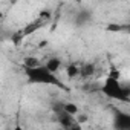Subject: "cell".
<instances>
[{
	"label": "cell",
	"mask_w": 130,
	"mask_h": 130,
	"mask_svg": "<svg viewBox=\"0 0 130 130\" xmlns=\"http://www.w3.org/2000/svg\"><path fill=\"white\" fill-rule=\"evenodd\" d=\"M9 130H25V128H23L22 125H19V124H17V125H14V127H11Z\"/></svg>",
	"instance_id": "9c48e42d"
},
{
	"label": "cell",
	"mask_w": 130,
	"mask_h": 130,
	"mask_svg": "<svg viewBox=\"0 0 130 130\" xmlns=\"http://www.w3.org/2000/svg\"><path fill=\"white\" fill-rule=\"evenodd\" d=\"M66 130H83V128H81V124H78V122L75 121V122H74L71 127H68Z\"/></svg>",
	"instance_id": "ba28073f"
},
{
	"label": "cell",
	"mask_w": 130,
	"mask_h": 130,
	"mask_svg": "<svg viewBox=\"0 0 130 130\" xmlns=\"http://www.w3.org/2000/svg\"><path fill=\"white\" fill-rule=\"evenodd\" d=\"M101 92L107 98L116 100V101H127L128 93H130L128 87L122 86L121 80H115V78H110V77H107L104 80V83L101 86Z\"/></svg>",
	"instance_id": "7a4b0ae2"
},
{
	"label": "cell",
	"mask_w": 130,
	"mask_h": 130,
	"mask_svg": "<svg viewBox=\"0 0 130 130\" xmlns=\"http://www.w3.org/2000/svg\"><path fill=\"white\" fill-rule=\"evenodd\" d=\"M3 17H5V14H3L2 11H0V22H2V20H3Z\"/></svg>",
	"instance_id": "30bf717a"
},
{
	"label": "cell",
	"mask_w": 130,
	"mask_h": 130,
	"mask_svg": "<svg viewBox=\"0 0 130 130\" xmlns=\"http://www.w3.org/2000/svg\"><path fill=\"white\" fill-rule=\"evenodd\" d=\"M66 72H68V77L69 78H75V77L80 75V66H78V64H75V63H71L69 66H68V69H66Z\"/></svg>",
	"instance_id": "52a82bcc"
},
{
	"label": "cell",
	"mask_w": 130,
	"mask_h": 130,
	"mask_svg": "<svg viewBox=\"0 0 130 130\" xmlns=\"http://www.w3.org/2000/svg\"><path fill=\"white\" fill-rule=\"evenodd\" d=\"M43 66H44V69H46V71H49L51 74L57 75V74H58V71L63 68V60H61L60 57H51V58H47V60H46V63L43 64Z\"/></svg>",
	"instance_id": "277c9868"
},
{
	"label": "cell",
	"mask_w": 130,
	"mask_h": 130,
	"mask_svg": "<svg viewBox=\"0 0 130 130\" xmlns=\"http://www.w3.org/2000/svg\"><path fill=\"white\" fill-rule=\"evenodd\" d=\"M25 75L28 77V81L32 83V84H41V86H55L58 89H63V90H68V87L63 84V81L51 74L49 71L44 69V66L41 64V66L35 68V69H25Z\"/></svg>",
	"instance_id": "6da1fadb"
},
{
	"label": "cell",
	"mask_w": 130,
	"mask_h": 130,
	"mask_svg": "<svg viewBox=\"0 0 130 130\" xmlns=\"http://www.w3.org/2000/svg\"><path fill=\"white\" fill-rule=\"evenodd\" d=\"M61 112H64L66 115H69V116H72V118H75V116H78V113H80V107H78V104H75V103H64L63 106H61V109H60Z\"/></svg>",
	"instance_id": "5b68a950"
},
{
	"label": "cell",
	"mask_w": 130,
	"mask_h": 130,
	"mask_svg": "<svg viewBox=\"0 0 130 130\" xmlns=\"http://www.w3.org/2000/svg\"><path fill=\"white\" fill-rule=\"evenodd\" d=\"M38 66H41L40 58L32 57V55H28V57L23 58V69H35Z\"/></svg>",
	"instance_id": "8992f818"
},
{
	"label": "cell",
	"mask_w": 130,
	"mask_h": 130,
	"mask_svg": "<svg viewBox=\"0 0 130 130\" xmlns=\"http://www.w3.org/2000/svg\"><path fill=\"white\" fill-rule=\"evenodd\" d=\"M46 20L47 19H44V17H41V15H38L35 20H32V22H29L22 31H19V34L20 35H23V37H28V35H31V34H34V32H37L38 29H41L44 25H46Z\"/></svg>",
	"instance_id": "3957f363"
}]
</instances>
